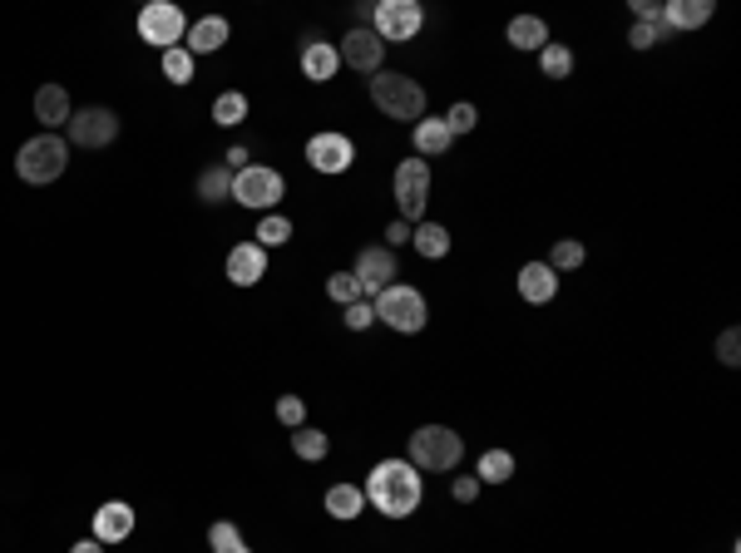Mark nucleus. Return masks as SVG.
<instances>
[{"label":"nucleus","mask_w":741,"mask_h":553,"mask_svg":"<svg viewBox=\"0 0 741 553\" xmlns=\"http://www.w3.org/2000/svg\"><path fill=\"white\" fill-rule=\"evenodd\" d=\"M371 104L386 119H396V124H420L425 119V89H420V79L396 75V70H376L371 75Z\"/></svg>","instance_id":"obj_2"},{"label":"nucleus","mask_w":741,"mask_h":553,"mask_svg":"<svg viewBox=\"0 0 741 553\" xmlns=\"http://www.w3.org/2000/svg\"><path fill=\"white\" fill-rule=\"evenodd\" d=\"M327 297H331V302H341V307H351V302H361L366 292H361L356 272H331V277H327Z\"/></svg>","instance_id":"obj_33"},{"label":"nucleus","mask_w":741,"mask_h":553,"mask_svg":"<svg viewBox=\"0 0 741 553\" xmlns=\"http://www.w3.org/2000/svg\"><path fill=\"white\" fill-rule=\"evenodd\" d=\"M514 287H519V297H524L529 307H544V302L559 297V272H554L549 262H524L519 277H514Z\"/></svg>","instance_id":"obj_14"},{"label":"nucleus","mask_w":741,"mask_h":553,"mask_svg":"<svg viewBox=\"0 0 741 553\" xmlns=\"http://www.w3.org/2000/svg\"><path fill=\"white\" fill-rule=\"evenodd\" d=\"M243 119H247V94L228 89V94H218V99H213V124H223V129H238Z\"/></svg>","instance_id":"obj_27"},{"label":"nucleus","mask_w":741,"mask_h":553,"mask_svg":"<svg viewBox=\"0 0 741 553\" xmlns=\"http://www.w3.org/2000/svg\"><path fill=\"white\" fill-rule=\"evenodd\" d=\"M371 312H376L381 326H391V331H401V336H415V331H425L430 307H425V297H420L415 287L391 282L386 292H376V297H371Z\"/></svg>","instance_id":"obj_4"},{"label":"nucleus","mask_w":741,"mask_h":553,"mask_svg":"<svg viewBox=\"0 0 741 553\" xmlns=\"http://www.w3.org/2000/svg\"><path fill=\"white\" fill-rule=\"evenodd\" d=\"M475 124H480V109H475V104H455V109L445 114V129H450V134H475Z\"/></svg>","instance_id":"obj_36"},{"label":"nucleus","mask_w":741,"mask_h":553,"mask_svg":"<svg viewBox=\"0 0 741 553\" xmlns=\"http://www.w3.org/2000/svg\"><path fill=\"white\" fill-rule=\"evenodd\" d=\"M633 15L638 20H662V5L658 0H633Z\"/></svg>","instance_id":"obj_41"},{"label":"nucleus","mask_w":741,"mask_h":553,"mask_svg":"<svg viewBox=\"0 0 741 553\" xmlns=\"http://www.w3.org/2000/svg\"><path fill=\"white\" fill-rule=\"evenodd\" d=\"M514 479V455L509 450H485L480 455V484H509Z\"/></svg>","instance_id":"obj_29"},{"label":"nucleus","mask_w":741,"mask_h":553,"mask_svg":"<svg viewBox=\"0 0 741 553\" xmlns=\"http://www.w3.org/2000/svg\"><path fill=\"white\" fill-rule=\"evenodd\" d=\"M396 277H401V262H396L391 247H361V252H356V282H361L366 297L386 292Z\"/></svg>","instance_id":"obj_11"},{"label":"nucleus","mask_w":741,"mask_h":553,"mask_svg":"<svg viewBox=\"0 0 741 553\" xmlns=\"http://www.w3.org/2000/svg\"><path fill=\"white\" fill-rule=\"evenodd\" d=\"M208 544H213V553H218V549H233V544H243V534H238V524L218 519V524L208 529Z\"/></svg>","instance_id":"obj_38"},{"label":"nucleus","mask_w":741,"mask_h":553,"mask_svg":"<svg viewBox=\"0 0 741 553\" xmlns=\"http://www.w3.org/2000/svg\"><path fill=\"white\" fill-rule=\"evenodd\" d=\"M65 129H70L65 144H75V149H109V144L119 139V114L104 109V104H89L80 114H70Z\"/></svg>","instance_id":"obj_10"},{"label":"nucleus","mask_w":741,"mask_h":553,"mask_svg":"<svg viewBox=\"0 0 741 553\" xmlns=\"http://www.w3.org/2000/svg\"><path fill=\"white\" fill-rule=\"evenodd\" d=\"M223 158H228V168H233V173H243V168H247V149H243V144H233Z\"/></svg>","instance_id":"obj_43"},{"label":"nucleus","mask_w":741,"mask_h":553,"mask_svg":"<svg viewBox=\"0 0 741 553\" xmlns=\"http://www.w3.org/2000/svg\"><path fill=\"white\" fill-rule=\"evenodd\" d=\"M583 257H588V252H583L578 237H559L554 252H549V267H554V272H574V267H583Z\"/></svg>","instance_id":"obj_32"},{"label":"nucleus","mask_w":741,"mask_h":553,"mask_svg":"<svg viewBox=\"0 0 741 553\" xmlns=\"http://www.w3.org/2000/svg\"><path fill=\"white\" fill-rule=\"evenodd\" d=\"M307 163L317 173H346L356 163V144L346 134H336V129H322V134L307 139Z\"/></svg>","instance_id":"obj_12"},{"label":"nucleus","mask_w":741,"mask_h":553,"mask_svg":"<svg viewBox=\"0 0 741 553\" xmlns=\"http://www.w3.org/2000/svg\"><path fill=\"white\" fill-rule=\"evenodd\" d=\"M712 0H667L662 5V20H667V30H697V25H707L712 20Z\"/></svg>","instance_id":"obj_19"},{"label":"nucleus","mask_w":741,"mask_h":553,"mask_svg":"<svg viewBox=\"0 0 741 553\" xmlns=\"http://www.w3.org/2000/svg\"><path fill=\"white\" fill-rule=\"evenodd\" d=\"M341 321H346L351 331H366V326H376V312H371V302L361 297V302H351V307H346V316H341Z\"/></svg>","instance_id":"obj_39"},{"label":"nucleus","mask_w":741,"mask_h":553,"mask_svg":"<svg viewBox=\"0 0 741 553\" xmlns=\"http://www.w3.org/2000/svg\"><path fill=\"white\" fill-rule=\"evenodd\" d=\"M277 420H282L287 430L307 425V400H302V395H277Z\"/></svg>","instance_id":"obj_35"},{"label":"nucleus","mask_w":741,"mask_h":553,"mask_svg":"<svg viewBox=\"0 0 741 553\" xmlns=\"http://www.w3.org/2000/svg\"><path fill=\"white\" fill-rule=\"evenodd\" d=\"M129 534H134V509L124 499H109L94 509V539L99 544H124Z\"/></svg>","instance_id":"obj_16"},{"label":"nucleus","mask_w":741,"mask_h":553,"mask_svg":"<svg viewBox=\"0 0 741 553\" xmlns=\"http://www.w3.org/2000/svg\"><path fill=\"white\" fill-rule=\"evenodd\" d=\"M539 70H544L549 79H569L574 75V50L559 45V40H549V45L539 50Z\"/></svg>","instance_id":"obj_26"},{"label":"nucleus","mask_w":741,"mask_h":553,"mask_svg":"<svg viewBox=\"0 0 741 553\" xmlns=\"http://www.w3.org/2000/svg\"><path fill=\"white\" fill-rule=\"evenodd\" d=\"M386 242H391V252H396L401 242H411V223H391V228H386Z\"/></svg>","instance_id":"obj_42"},{"label":"nucleus","mask_w":741,"mask_h":553,"mask_svg":"<svg viewBox=\"0 0 741 553\" xmlns=\"http://www.w3.org/2000/svg\"><path fill=\"white\" fill-rule=\"evenodd\" d=\"M218 553H247V544H233V549H218Z\"/></svg>","instance_id":"obj_45"},{"label":"nucleus","mask_w":741,"mask_h":553,"mask_svg":"<svg viewBox=\"0 0 741 553\" xmlns=\"http://www.w3.org/2000/svg\"><path fill=\"white\" fill-rule=\"evenodd\" d=\"M327 514L331 519H341V524H351L361 509H366V494H361V484H331L327 489Z\"/></svg>","instance_id":"obj_23"},{"label":"nucleus","mask_w":741,"mask_h":553,"mask_svg":"<svg viewBox=\"0 0 741 553\" xmlns=\"http://www.w3.org/2000/svg\"><path fill=\"white\" fill-rule=\"evenodd\" d=\"M292 237V223L282 218V213H267L262 223H257V247H282Z\"/></svg>","instance_id":"obj_34"},{"label":"nucleus","mask_w":741,"mask_h":553,"mask_svg":"<svg viewBox=\"0 0 741 553\" xmlns=\"http://www.w3.org/2000/svg\"><path fill=\"white\" fill-rule=\"evenodd\" d=\"M228 45V20L223 15H203L198 25H188V35H183V50L198 60V55H213V50H223Z\"/></svg>","instance_id":"obj_17"},{"label":"nucleus","mask_w":741,"mask_h":553,"mask_svg":"<svg viewBox=\"0 0 741 553\" xmlns=\"http://www.w3.org/2000/svg\"><path fill=\"white\" fill-rule=\"evenodd\" d=\"M292 450H297L302 460H312V465H317V460H327L331 440L322 435V430H312V425H297V430H292Z\"/></svg>","instance_id":"obj_28"},{"label":"nucleus","mask_w":741,"mask_h":553,"mask_svg":"<svg viewBox=\"0 0 741 553\" xmlns=\"http://www.w3.org/2000/svg\"><path fill=\"white\" fill-rule=\"evenodd\" d=\"M70 89L65 84H40L35 89V119H40V129H60V124H70Z\"/></svg>","instance_id":"obj_18"},{"label":"nucleus","mask_w":741,"mask_h":553,"mask_svg":"<svg viewBox=\"0 0 741 553\" xmlns=\"http://www.w3.org/2000/svg\"><path fill=\"white\" fill-rule=\"evenodd\" d=\"M717 361H722V366H741V331L737 326H727V331L717 336Z\"/></svg>","instance_id":"obj_37"},{"label":"nucleus","mask_w":741,"mask_h":553,"mask_svg":"<svg viewBox=\"0 0 741 553\" xmlns=\"http://www.w3.org/2000/svg\"><path fill=\"white\" fill-rule=\"evenodd\" d=\"M504 35H509V45H514V50H534V55L549 45V25H544L539 15H514Z\"/></svg>","instance_id":"obj_21"},{"label":"nucleus","mask_w":741,"mask_h":553,"mask_svg":"<svg viewBox=\"0 0 741 553\" xmlns=\"http://www.w3.org/2000/svg\"><path fill=\"white\" fill-rule=\"evenodd\" d=\"M262 277H267V247L238 242V247L228 252V282H233V287H257Z\"/></svg>","instance_id":"obj_15"},{"label":"nucleus","mask_w":741,"mask_h":553,"mask_svg":"<svg viewBox=\"0 0 741 553\" xmlns=\"http://www.w3.org/2000/svg\"><path fill=\"white\" fill-rule=\"evenodd\" d=\"M159 60H164V79H168V84H188V79H193V70H198V60H193V55H188L183 45L164 50Z\"/></svg>","instance_id":"obj_30"},{"label":"nucleus","mask_w":741,"mask_h":553,"mask_svg":"<svg viewBox=\"0 0 741 553\" xmlns=\"http://www.w3.org/2000/svg\"><path fill=\"white\" fill-rule=\"evenodd\" d=\"M336 55L351 65V70H361V75H376L381 70V60H386V45H381V35L376 30H366V25H356L341 45H336Z\"/></svg>","instance_id":"obj_13"},{"label":"nucleus","mask_w":741,"mask_h":553,"mask_svg":"<svg viewBox=\"0 0 741 553\" xmlns=\"http://www.w3.org/2000/svg\"><path fill=\"white\" fill-rule=\"evenodd\" d=\"M450 494H455L460 504H475V499H480V479H475V474H460V479L450 484Z\"/></svg>","instance_id":"obj_40"},{"label":"nucleus","mask_w":741,"mask_h":553,"mask_svg":"<svg viewBox=\"0 0 741 553\" xmlns=\"http://www.w3.org/2000/svg\"><path fill=\"white\" fill-rule=\"evenodd\" d=\"M282 193H287V178H282L277 168H267V163H247L243 173H233V198H238L243 208L267 213V208H277Z\"/></svg>","instance_id":"obj_7"},{"label":"nucleus","mask_w":741,"mask_h":553,"mask_svg":"<svg viewBox=\"0 0 741 553\" xmlns=\"http://www.w3.org/2000/svg\"><path fill=\"white\" fill-rule=\"evenodd\" d=\"M450 144H455V134L445 129V119H420V124H415V158L430 163V158L445 154Z\"/></svg>","instance_id":"obj_22"},{"label":"nucleus","mask_w":741,"mask_h":553,"mask_svg":"<svg viewBox=\"0 0 741 553\" xmlns=\"http://www.w3.org/2000/svg\"><path fill=\"white\" fill-rule=\"evenodd\" d=\"M411 242H415V252L420 257H445L450 252V228L445 223H420V228H411Z\"/></svg>","instance_id":"obj_25"},{"label":"nucleus","mask_w":741,"mask_h":553,"mask_svg":"<svg viewBox=\"0 0 741 553\" xmlns=\"http://www.w3.org/2000/svg\"><path fill=\"white\" fill-rule=\"evenodd\" d=\"M361 494H366V504L376 509V514H386V519H411L415 509H420V470H415L411 460H381L376 470L366 474V484H361Z\"/></svg>","instance_id":"obj_1"},{"label":"nucleus","mask_w":741,"mask_h":553,"mask_svg":"<svg viewBox=\"0 0 741 553\" xmlns=\"http://www.w3.org/2000/svg\"><path fill=\"white\" fill-rule=\"evenodd\" d=\"M391 188H396V203H401V223H420V213L430 203V163L425 158H401Z\"/></svg>","instance_id":"obj_8"},{"label":"nucleus","mask_w":741,"mask_h":553,"mask_svg":"<svg viewBox=\"0 0 741 553\" xmlns=\"http://www.w3.org/2000/svg\"><path fill=\"white\" fill-rule=\"evenodd\" d=\"M198 198L203 203H228L233 198V168L228 163H213L198 173Z\"/></svg>","instance_id":"obj_24"},{"label":"nucleus","mask_w":741,"mask_h":553,"mask_svg":"<svg viewBox=\"0 0 741 553\" xmlns=\"http://www.w3.org/2000/svg\"><path fill=\"white\" fill-rule=\"evenodd\" d=\"M183 35H188V15H183L173 0H149V5L139 10V40L154 45L159 55L173 50V45H183Z\"/></svg>","instance_id":"obj_6"},{"label":"nucleus","mask_w":741,"mask_h":553,"mask_svg":"<svg viewBox=\"0 0 741 553\" xmlns=\"http://www.w3.org/2000/svg\"><path fill=\"white\" fill-rule=\"evenodd\" d=\"M336 70H341V55H336V45H331V40H312V45L302 50V75H307V79L327 84Z\"/></svg>","instance_id":"obj_20"},{"label":"nucleus","mask_w":741,"mask_h":553,"mask_svg":"<svg viewBox=\"0 0 741 553\" xmlns=\"http://www.w3.org/2000/svg\"><path fill=\"white\" fill-rule=\"evenodd\" d=\"M658 40H672L667 20H633V30H628V45L633 50H653Z\"/></svg>","instance_id":"obj_31"},{"label":"nucleus","mask_w":741,"mask_h":553,"mask_svg":"<svg viewBox=\"0 0 741 553\" xmlns=\"http://www.w3.org/2000/svg\"><path fill=\"white\" fill-rule=\"evenodd\" d=\"M460 455H465V440L450 430V425H420L411 435V465L415 470H455L460 465Z\"/></svg>","instance_id":"obj_5"},{"label":"nucleus","mask_w":741,"mask_h":553,"mask_svg":"<svg viewBox=\"0 0 741 553\" xmlns=\"http://www.w3.org/2000/svg\"><path fill=\"white\" fill-rule=\"evenodd\" d=\"M70 553H104V544H99V539H80Z\"/></svg>","instance_id":"obj_44"},{"label":"nucleus","mask_w":741,"mask_h":553,"mask_svg":"<svg viewBox=\"0 0 741 553\" xmlns=\"http://www.w3.org/2000/svg\"><path fill=\"white\" fill-rule=\"evenodd\" d=\"M70 168V144L60 139V134H35V139H25L20 144V154H15V173L25 178V183H55L60 173Z\"/></svg>","instance_id":"obj_3"},{"label":"nucleus","mask_w":741,"mask_h":553,"mask_svg":"<svg viewBox=\"0 0 741 553\" xmlns=\"http://www.w3.org/2000/svg\"><path fill=\"white\" fill-rule=\"evenodd\" d=\"M420 25H425V10L415 0H381L371 15V30L381 35V45H406L420 35Z\"/></svg>","instance_id":"obj_9"}]
</instances>
